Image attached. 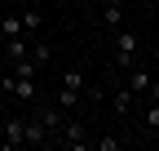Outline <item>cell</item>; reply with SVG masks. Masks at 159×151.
Wrapping results in <instances>:
<instances>
[{
	"label": "cell",
	"mask_w": 159,
	"mask_h": 151,
	"mask_svg": "<svg viewBox=\"0 0 159 151\" xmlns=\"http://www.w3.org/2000/svg\"><path fill=\"white\" fill-rule=\"evenodd\" d=\"M0 89H5V93H13V98H18V102H27V107L40 98V85H35V76H13V71H9L5 80H0Z\"/></svg>",
	"instance_id": "6da1fadb"
},
{
	"label": "cell",
	"mask_w": 159,
	"mask_h": 151,
	"mask_svg": "<svg viewBox=\"0 0 159 151\" xmlns=\"http://www.w3.org/2000/svg\"><path fill=\"white\" fill-rule=\"evenodd\" d=\"M53 142H62V147H89V129H84V120H62V129H57Z\"/></svg>",
	"instance_id": "277c9868"
},
{
	"label": "cell",
	"mask_w": 159,
	"mask_h": 151,
	"mask_svg": "<svg viewBox=\"0 0 159 151\" xmlns=\"http://www.w3.org/2000/svg\"><path fill=\"white\" fill-rule=\"evenodd\" d=\"M22 142H31V147H44V142H49L44 124H40L35 116H22Z\"/></svg>",
	"instance_id": "8992f818"
},
{
	"label": "cell",
	"mask_w": 159,
	"mask_h": 151,
	"mask_svg": "<svg viewBox=\"0 0 159 151\" xmlns=\"http://www.w3.org/2000/svg\"><path fill=\"white\" fill-rule=\"evenodd\" d=\"M137 102V93L133 89H115L111 93V111H115V116H128V107Z\"/></svg>",
	"instance_id": "ba28073f"
},
{
	"label": "cell",
	"mask_w": 159,
	"mask_h": 151,
	"mask_svg": "<svg viewBox=\"0 0 159 151\" xmlns=\"http://www.w3.org/2000/svg\"><path fill=\"white\" fill-rule=\"evenodd\" d=\"M27 58H31L35 67H49V62H53V45H49V40H35V45L27 49Z\"/></svg>",
	"instance_id": "9c48e42d"
},
{
	"label": "cell",
	"mask_w": 159,
	"mask_h": 151,
	"mask_svg": "<svg viewBox=\"0 0 159 151\" xmlns=\"http://www.w3.org/2000/svg\"><path fill=\"white\" fill-rule=\"evenodd\" d=\"M18 18H22V31L27 36H40V31H44V9H27V13H18Z\"/></svg>",
	"instance_id": "30bf717a"
},
{
	"label": "cell",
	"mask_w": 159,
	"mask_h": 151,
	"mask_svg": "<svg viewBox=\"0 0 159 151\" xmlns=\"http://www.w3.org/2000/svg\"><path fill=\"white\" fill-rule=\"evenodd\" d=\"M146 134H159V98H146Z\"/></svg>",
	"instance_id": "5bb4252c"
},
{
	"label": "cell",
	"mask_w": 159,
	"mask_h": 151,
	"mask_svg": "<svg viewBox=\"0 0 159 151\" xmlns=\"http://www.w3.org/2000/svg\"><path fill=\"white\" fill-rule=\"evenodd\" d=\"M0 147H5V116H0Z\"/></svg>",
	"instance_id": "e0dca14e"
},
{
	"label": "cell",
	"mask_w": 159,
	"mask_h": 151,
	"mask_svg": "<svg viewBox=\"0 0 159 151\" xmlns=\"http://www.w3.org/2000/svg\"><path fill=\"white\" fill-rule=\"evenodd\" d=\"M62 89L84 93V71H80V67H62Z\"/></svg>",
	"instance_id": "7c38bea8"
},
{
	"label": "cell",
	"mask_w": 159,
	"mask_h": 151,
	"mask_svg": "<svg viewBox=\"0 0 159 151\" xmlns=\"http://www.w3.org/2000/svg\"><path fill=\"white\" fill-rule=\"evenodd\" d=\"M5 147H22V116H5Z\"/></svg>",
	"instance_id": "8fae6325"
},
{
	"label": "cell",
	"mask_w": 159,
	"mask_h": 151,
	"mask_svg": "<svg viewBox=\"0 0 159 151\" xmlns=\"http://www.w3.org/2000/svg\"><path fill=\"white\" fill-rule=\"evenodd\" d=\"M27 40H31V36H13V40H5V58H9V62H22L27 49H31Z\"/></svg>",
	"instance_id": "52a82bcc"
},
{
	"label": "cell",
	"mask_w": 159,
	"mask_h": 151,
	"mask_svg": "<svg viewBox=\"0 0 159 151\" xmlns=\"http://www.w3.org/2000/svg\"><path fill=\"white\" fill-rule=\"evenodd\" d=\"M31 116L44 124V134H49V142H53V138H57V129H62V107H57V102H44V98H35V102H31Z\"/></svg>",
	"instance_id": "7a4b0ae2"
},
{
	"label": "cell",
	"mask_w": 159,
	"mask_h": 151,
	"mask_svg": "<svg viewBox=\"0 0 159 151\" xmlns=\"http://www.w3.org/2000/svg\"><path fill=\"white\" fill-rule=\"evenodd\" d=\"M57 107H62V111L80 107V93H71V89H57Z\"/></svg>",
	"instance_id": "9a60e30c"
},
{
	"label": "cell",
	"mask_w": 159,
	"mask_h": 151,
	"mask_svg": "<svg viewBox=\"0 0 159 151\" xmlns=\"http://www.w3.org/2000/svg\"><path fill=\"white\" fill-rule=\"evenodd\" d=\"M0 36H5V40H13V36H27V31H22V18H18V13L0 18Z\"/></svg>",
	"instance_id": "4fadbf2b"
},
{
	"label": "cell",
	"mask_w": 159,
	"mask_h": 151,
	"mask_svg": "<svg viewBox=\"0 0 159 151\" xmlns=\"http://www.w3.org/2000/svg\"><path fill=\"white\" fill-rule=\"evenodd\" d=\"M89 147H97V151H119L124 138H97V142H89Z\"/></svg>",
	"instance_id": "2e32d148"
},
{
	"label": "cell",
	"mask_w": 159,
	"mask_h": 151,
	"mask_svg": "<svg viewBox=\"0 0 159 151\" xmlns=\"http://www.w3.org/2000/svg\"><path fill=\"white\" fill-rule=\"evenodd\" d=\"M97 22H102L106 31H119V27H124V0H106V5H102V18H97Z\"/></svg>",
	"instance_id": "5b68a950"
},
{
	"label": "cell",
	"mask_w": 159,
	"mask_h": 151,
	"mask_svg": "<svg viewBox=\"0 0 159 151\" xmlns=\"http://www.w3.org/2000/svg\"><path fill=\"white\" fill-rule=\"evenodd\" d=\"M133 58H137V36L119 27L115 31V67H133Z\"/></svg>",
	"instance_id": "3957f363"
}]
</instances>
